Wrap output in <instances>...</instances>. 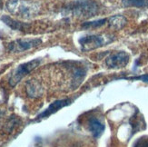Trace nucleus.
<instances>
[{
	"label": "nucleus",
	"instance_id": "9",
	"mask_svg": "<svg viewBox=\"0 0 148 147\" xmlns=\"http://www.w3.org/2000/svg\"><path fill=\"white\" fill-rule=\"evenodd\" d=\"M69 103V100H58V101H56L54 102L53 104H51L49 105V107L47 109L43 112L42 113H40L39 116H37V119L40 120V119H43V118H47L48 117L50 114H52L54 113H56L57 110H59L60 108L66 106V105H68Z\"/></svg>",
	"mask_w": 148,
	"mask_h": 147
},
{
	"label": "nucleus",
	"instance_id": "3",
	"mask_svg": "<svg viewBox=\"0 0 148 147\" xmlns=\"http://www.w3.org/2000/svg\"><path fill=\"white\" fill-rule=\"evenodd\" d=\"M6 8L12 14L25 18L33 16L37 11V8H36L34 4L21 1V0H8L6 2Z\"/></svg>",
	"mask_w": 148,
	"mask_h": 147
},
{
	"label": "nucleus",
	"instance_id": "14",
	"mask_svg": "<svg viewBox=\"0 0 148 147\" xmlns=\"http://www.w3.org/2000/svg\"><path fill=\"white\" fill-rule=\"evenodd\" d=\"M134 147H148V135L140 137L137 141L134 143Z\"/></svg>",
	"mask_w": 148,
	"mask_h": 147
},
{
	"label": "nucleus",
	"instance_id": "1",
	"mask_svg": "<svg viewBox=\"0 0 148 147\" xmlns=\"http://www.w3.org/2000/svg\"><path fill=\"white\" fill-rule=\"evenodd\" d=\"M70 14L78 18H90L98 13L99 8L94 0H75L66 8Z\"/></svg>",
	"mask_w": 148,
	"mask_h": 147
},
{
	"label": "nucleus",
	"instance_id": "10",
	"mask_svg": "<svg viewBox=\"0 0 148 147\" xmlns=\"http://www.w3.org/2000/svg\"><path fill=\"white\" fill-rule=\"evenodd\" d=\"M1 20L8 27L14 30H19V31H25L27 28H29V25L25 24L23 22H19L17 20H15V19L11 18L8 16H3L1 17Z\"/></svg>",
	"mask_w": 148,
	"mask_h": 147
},
{
	"label": "nucleus",
	"instance_id": "4",
	"mask_svg": "<svg viewBox=\"0 0 148 147\" xmlns=\"http://www.w3.org/2000/svg\"><path fill=\"white\" fill-rule=\"evenodd\" d=\"M106 38L100 35H89L81 37L79 39V44L83 51L88 52V51L97 49L110 42L107 41Z\"/></svg>",
	"mask_w": 148,
	"mask_h": 147
},
{
	"label": "nucleus",
	"instance_id": "6",
	"mask_svg": "<svg viewBox=\"0 0 148 147\" xmlns=\"http://www.w3.org/2000/svg\"><path fill=\"white\" fill-rule=\"evenodd\" d=\"M130 61V55L125 51L111 54L106 59V65L110 69H121L125 67Z\"/></svg>",
	"mask_w": 148,
	"mask_h": 147
},
{
	"label": "nucleus",
	"instance_id": "7",
	"mask_svg": "<svg viewBox=\"0 0 148 147\" xmlns=\"http://www.w3.org/2000/svg\"><path fill=\"white\" fill-rule=\"evenodd\" d=\"M86 126L88 131L92 133L95 138H98L105 131V124L103 121L96 116H90L87 119Z\"/></svg>",
	"mask_w": 148,
	"mask_h": 147
},
{
	"label": "nucleus",
	"instance_id": "2",
	"mask_svg": "<svg viewBox=\"0 0 148 147\" xmlns=\"http://www.w3.org/2000/svg\"><path fill=\"white\" fill-rule=\"evenodd\" d=\"M42 62L41 58H36L34 60H31L29 62L24 63L19 65L14 71L12 72L10 77H9V85L14 87L16 86L19 82H20L25 75H27L31 73L33 70H35Z\"/></svg>",
	"mask_w": 148,
	"mask_h": 147
},
{
	"label": "nucleus",
	"instance_id": "11",
	"mask_svg": "<svg viewBox=\"0 0 148 147\" xmlns=\"http://www.w3.org/2000/svg\"><path fill=\"white\" fill-rule=\"evenodd\" d=\"M107 21H108L109 27L114 30H120L122 28H124L127 23L126 18L124 16H121V15L111 16Z\"/></svg>",
	"mask_w": 148,
	"mask_h": 147
},
{
	"label": "nucleus",
	"instance_id": "8",
	"mask_svg": "<svg viewBox=\"0 0 148 147\" xmlns=\"http://www.w3.org/2000/svg\"><path fill=\"white\" fill-rule=\"evenodd\" d=\"M27 94L29 97L37 98L42 95L43 88L39 82L36 80H30L27 84Z\"/></svg>",
	"mask_w": 148,
	"mask_h": 147
},
{
	"label": "nucleus",
	"instance_id": "15",
	"mask_svg": "<svg viewBox=\"0 0 148 147\" xmlns=\"http://www.w3.org/2000/svg\"><path fill=\"white\" fill-rule=\"evenodd\" d=\"M3 6V0H0V8Z\"/></svg>",
	"mask_w": 148,
	"mask_h": 147
},
{
	"label": "nucleus",
	"instance_id": "5",
	"mask_svg": "<svg viewBox=\"0 0 148 147\" xmlns=\"http://www.w3.org/2000/svg\"><path fill=\"white\" fill-rule=\"evenodd\" d=\"M42 44V40L39 38L33 39H17L8 44V49L12 53H21L27 51L31 48H35Z\"/></svg>",
	"mask_w": 148,
	"mask_h": 147
},
{
	"label": "nucleus",
	"instance_id": "13",
	"mask_svg": "<svg viewBox=\"0 0 148 147\" xmlns=\"http://www.w3.org/2000/svg\"><path fill=\"white\" fill-rule=\"evenodd\" d=\"M107 22L106 18H103L100 20H95V21H90V22H84L82 24V28L84 29H93V28H97L100 27L102 25H104Z\"/></svg>",
	"mask_w": 148,
	"mask_h": 147
},
{
	"label": "nucleus",
	"instance_id": "12",
	"mask_svg": "<svg viewBox=\"0 0 148 147\" xmlns=\"http://www.w3.org/2000/svg\"><path fill=\"white\" fill-rule=\"evenodd\" d=\"M122 4L125 8H148V0H122Z\"/></svg>",
	"mask_w": 148,
	"mask_h": 147
}]
</instances>
